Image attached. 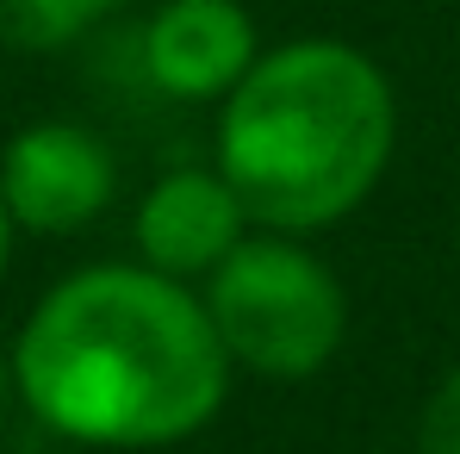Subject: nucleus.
I'll return each instance as SVG.
<instances>
[{"mask_svg":"<svg viewBox=\"0 0 460 454\" xmlns=\"http://www.w3.org/2000/svg\"><path fill=\"white\" fill-rule=\"evenodd\" d=\"M230 374L206 299L144 262L75 268L13 336L19 405L81 449H174L225 411Z\"/></svg>","mask_w":460,"mask_h":454,"instance_id":"1","label":"nucleus"},{"mask_svg":"<svg viewBox=\"0 0 460 454\" xmlns=\"http://www.w3.org/2000/svg\"><path fill=\"white\" fill-rule=\"evenodd\" d=\"M398 150L392 76L342 38H293L218 106L212 156L249 218L280 236L342 225L367 206Z\"/></svg>","mask_w":460,"mask_h":454,"instance_id":"2","label":"nucleus"},{"mask_svg":"<svg viewBox=\"0 0 460 454\" xmlns=\"http://www.w3.org/2000/svg\"><path fill=\"white\" fill-rule=\"evenodd\" d=\"M206 317L230 368L261 379H311L349 343V293L299 236L249 230V243L206 280Z\"/></svg>","mask_w":460,"mask_h":454,"instance_id":"3","label":"nucleus"},{"mask_svg":"<svg viewBox=\"0 0 460 454\" xmlns=\"http://www.w3.org/2000/svg\"><path fill=\"white\" fill-rule=\"evenodd\" d=\"M119 193V162L100 131L75 119H38L6 138L0 150V200L13 225L31 236L87 230Z\"/></svg>","mask_w":460,"mask_h":454,"instance_id":"4","label":"nucleus"},{"mask_svg":"<svg viewBox=\"0 0 460 454\" xmlns=\"http://www.w3.org/2000/svg\"><path fill=\"white\" fill-rule=\"evenodd\" d=\"M249 206L243 193L225 181V168H168L150 193L137 200V218H131V243H137V262L168 274V280H212L230 255L249 243Z\"/></svg>","mask_w":460,"mask_h":454,"instance_id":"5","label":"nucleus"},{"mask_svg":"<svg viewBox=\"0 0 460 454\" xmlns=\"http://www.w3.org/2000/svg\"><path fill=\"white\" fill-rule=\"evenodd\" d=\"M261 63V31L243 0H162L144 25V69L168 100H218Z\"/></svg>","mask_w":460,"mask_h":454,"instance_id":"6","label":"nucleus"},{"mask_svg":"<svg viewBox=\"0 0 460 454\" xmlns=\"http://www.w3.org/2000/svg\"><path fill=\"white\" fill-rule=\"evenodd\" d=\"M125 6L131 0H0V44L44 57V50H63V44L87 38L100 19L125 13Z\"/></svg>","mask_w":460,"mask_h":454,"instance_id":"7","label":"nucleus"},{"mask_svg":"<svg viewBox=\"0 0 460 454\" xmlns=\"http://www.w3.org/2000/svg\"><path fill=\"white\" fill-rule=\"evenodd\" d=\"M417 454H460V368L423 405V430H417Z\"/></svg>","mask_w":460,"mask_h":454,"instance_id":"8","label":"nucleus"},{"mask_svg":"<svg viewBox=\"0 0 460 454\" xmlns=\"http://www.w3.org/2000/svg\"><path fill=\"white\" fill-rule=\"evenodd\" d=\"M13 236H19V225H13V212H6V200H0V274H6V262H13Z\"/></svg>","mask_w":460,"mask_h":454,"instance_id":"9","label":"nucleus"},{"mask_svg":"<svg viewBox=\"0 0 460 454\" xmlns=\"http://www.w3.org/2000/svg\"><path fill=\"white\" fill-rule=\"evenodd\" d=\"M6 398H19V386H13V349H0V405Z\"/></svg>","mask_w":460,"mask_h":454,"instance_id":"10","label":"nucleus"}]
</instances>
